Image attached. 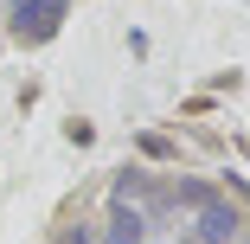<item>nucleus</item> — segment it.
I'll list each match as a JSON object with an SVG mask.
<instances>
[{
  "label": "nucleus",
  "instance_id": "nucleus-1",
  "mask_svg": "<svg viewBox=\"0 0 250 244\" xmlns=\"http://www.w3.org/2000/svg\"><path fill=\"white\" fill-rule=\"evenodd\" d=\"M71 13V0H13V39L20 45H45Z\"/></svg>",
  "mask_w": 250,
  "mask_h": 244
},
{
  "label": "nucleus",
  "instance_id": "nucleus-3",
  "mask_svg": "<svg viewBox=\"0 0 250 244\" xmlns=\"http://www.w3.org/2000/svg\"><path fill=\"white\" fill-rule=\"evenodd\" d=\"M141 231H147V219H141L135 206H116V212H109V238H103V244H141Z\"/></svg>",
  "mask_w": 250,
  "mask_h": 244
},
{
  "label": "nucleus",
  "instance_id": "nucleus-2",
  "mask_svg": "<svg viewBox=\"0 0 250 244\" xmlns=\"http://www.w3.org/2000/svg\"><path fill=\"white\" fill-rule=\"evenodd\" d=\"M237 212L225 206V200H212V206H199V225H192V244H231L237 238Z\"/></svg>",
  "mask_w": 250,
  "mask_h": 244
},
{
  "label": "nucleus",
  "instance_id": "nucleus-4",
  "mask_svg": "<svg viewBox=\"0 0 250 244\" xmlns=\"http://www.w3.org/2000/svg\"><path fill=\"white\" fill-rule=\"evenodd\" d=\"M58 244H90V231H64V238H58Z\"/></svg>",
  "mask_w": 250,
  "mask_h": 244
}]
</instances>
